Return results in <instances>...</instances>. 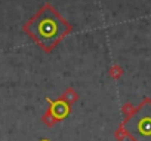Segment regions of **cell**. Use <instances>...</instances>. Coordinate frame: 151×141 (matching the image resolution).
Here are the masks:
<instances>
[{
  "instance_id": "obj_4",
  "label": "cell",
  "mask_w": 151,
  "mask_h": 141,
  "mask_svg": "<svg viewBox=\"0 0 151 141\" xmlns=\"http://www.w3.org/2000/svg\"><path fill=\"white\" fill-rule=\"evenodd\" d=\"M43 141H47V140H43Z\"/></svg>"
},
{
  "instance_id": "obj_3",
  "label": "cell",
  "mask_w": 151,
  "mask_h": 141,
  "mask_svg": "<svg viewBox=\"0 0 151 141\" xmlns=\"http://www.w3.org/2000/svg\"><path fill=\"white\" fill-rule=\"evenodd\" d=\"M110 74H111L113 77H116V79H117V77H120V76L123 74V70H122L119 65H114V67L110 70Z\"/></svg>"
},
{
  "instance_id": "obj_1",
  "label": "cell",
  "mask_w": 151,
  "mask_h": 141,
  "mask_svg": "<svg viewBox=\"0 0 151 141\" xmlns=\"http://www.w3.org/2000/svg\"><path fill=\"white\" fill-rule=\"evenodd\" d=\"M70 30L71 27L50 6L42 8V11L25 25V31L43 51H52Z\"/></svg>"
},
{
  "instance_id": "obj_2",
  "label": "cell",
  "mask_w": 151,
  "mask_h": 141,
  "mask_svg": "<svg viewBox=\"0 0 151 141\" xmlns=\"http://www.w3.org/2000/svg\"><path fill=\"white\" fill-rule=\"evenodd\" d=\"M49 103L52 106L50 113L53 114L55 120H59V119L67 116V113H68V106L67 104H64L62 101H49Z\"/></svg>"
}]
</instances>
